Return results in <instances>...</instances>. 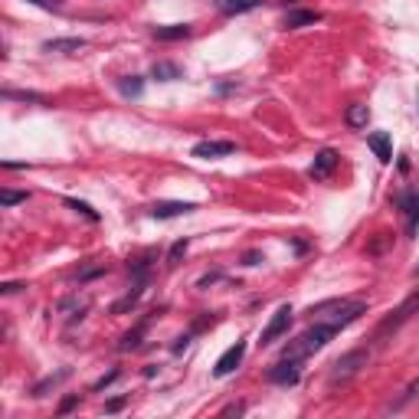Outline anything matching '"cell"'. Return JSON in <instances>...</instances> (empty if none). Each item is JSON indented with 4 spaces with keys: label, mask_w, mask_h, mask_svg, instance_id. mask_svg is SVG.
<instances>
[{
    "label": "cell",
    "mask_w": 419,
    "mask_h": 419,
    "mask_svg": "<svg viewBox=\"0 0 419 419\" xmlns=\"http://www.w3.org/2000/svg\"><path fill=\"white\" fill-rule=\"evenodd\" d=\"M341 331L337 325H331V321H321V325H315V328H308V331L301 334V337H295V341L285 347V354L282 357H291V360H301V357H308V354H315V351H321L328 341H331L334 334Z\"/></svg>",
    "instance_id": "cell-1"
},
{
    "label": "cell",
    "mask_w": 419,
    "mask_h": 419,
    "mask_svg": "<svg viewBox=\"0 0 419 419\" xmlns=\"http://www.w3.org/2000/svg\"><path fill=\"white\" fill-rule=\"evenodd\" d=\"M367 360H370V351H364V347H357V351H351V354H344L337 364H334V370H331V386H337V384H347L351 376H357L360 374V367H367Z\"/></svg>",
    "instance_id": "cell-2"
},
{
    "label": "cell",
    "mask_w": 419,
    "mask_h": 419,
    "mask_svg": "<svg viewBox=\"0 0 419 419\" xmlns=\"http://www.w3.org/2000/svg\"><path fill=\"white\" fill-rule=\"evenodd\" d=\"M301 376V360H291V357H282L279 364H275L272 370H269V380L279 386H295Z\"/></svg>",
    "instance_id": "cell-3"
},
{
    "label": "cell",
    "mask_w": 419,
    "mask_h": 419,
    "mask_svg": "<svg viewBox=\"0 0 419 419\" xmlns=\"http://www.w3.org/2000/svg\"><path fill=\"white\" fill-rule=\"evenodd\" d=\"M230 155H236L233 141H197L194 145V157H200V161H213V157H230Z\"/></svg>",
    "instance_id": "cell-4"
},
{
    "label": "cell",
    "mask_w": 419,
    "mask_h": 419,
    "mask_svg": "<svg viewBox=\"0 0 419 419\" xmlns=\"http://www.w3.org/2000/svg\"><path fill=\"white\" fill-rule=\"evenodd\" d=\"M242 357H246V341H236L230 347V351H223V357L216 360V367H213V374L216 376H230L233 370L242 364Z\"/></svg>",
    "instance_id": "cell-5"
},
{
    "label": "cell",
    "mask_w": 419,
    "mask_h": 419,
    "mask_svg": "<svg viewBox=\"0 0 419 419\" xmlns=\"http://www.w3.org/2000/svg\"><path fill=\"white\" fill-rule=\"evenodd\" d=\"M289 325H291V308L289 305H282V308L272 315V321L265 325V331H262V344H272V341H279L285 331H289Z\"/></svg>",
    "instance_id": "cell-6"
},
{
    "label": "cell",
    "mask_w": 419,
    "mask_h": 419,
    "mask_svg": "<svg viewBox=\"0 0 419 419\" xmlns=\"http://www.w3.org/2000/svg\"><path fill=\"white\" fill-rule=\"evenodd\" d=\"M334 167H337V151H331V147H321V151L315 155V161H311L308 174L315 180H325V177H331Z\"/></svg>",
    "instance_id": "cell-7"
},
{
    "label": "cell",
    "mask_w": 419,
    "mask_h": 419,
    "mask_svg": "<svg viewBox=\"0 0 419 419\" xmlns=\"http://www.w3.org/2000/svg\"><path fill=\"white\" fill-rule=\"evenodd\" d=\"M367 145H370V151L376 155V161L380 164L393 161V145H390V135H386V131H374V135L367 138Z\"/></svg>",
    "instance_id": "cell-8"
},
{
    "label": "cell",
    "mask_w": 419,
    "mask_h": 419,
    "mask_svg": "<svg viewBox=\"0 0 419 419\" xmlns=\"http://www.w3.org/2000/svg\"><path fill=\"white\" fill-rule=\"evenodd\" d=\"M190 210H197V206L184 203V200H171V203H155L151 216H155V220H174V216H184V213H190Z\"/></svg>",
    "instance_id": "cell-9"
},
{
    "label": "cell",
    "mask_w": 419,
    "mask_h": 419,
    "mask_svg": "<svg viewBox=\"0 0 419 419\" xmlns=\"http://www.w3.org/2000/svg\"><path fill=\"white\" fill-rule=\"evenodd\" d=\"M400 206H403V213H406V233H416V226H419V190L403 194Z\"/></svg>",
    "instance_id": "cell-10"
},
{
    "label": "cell",
    "mask_w": 419,
    "mask_h": 419,
    "mask_svg": "<svg viewBox=\"0 0 419 419\" xmlns=\"http://www.w3.org/2000/svg\"><path fill=\"white\" fill-rule=\"evenodd\" d=\"M151 33H155V40H161V43H174V40H187V36H190V23H167V26H155Z\"/></svg>",
    "instance_id": "cell-11"
},
{
    "label": "cell",
    "mask_w": 419,
    "mask_h": 419,
    "mask_svg": "<svg viewBox=\"0 0 419 419\" xmlns=\"http://www.w3.org/2000/svg\"><path fill=\"white\" fill-rule=\"evenodd\" d=\"M86 46V40L82 36H69V40H46L43 50L46 52H79Z\"/></svg>",
    "instance_id": "cell-12"
},
{
    "label": "cell",
    "mask_w": 419,
    "mask_h": 419,
    "mask_svg": "<svg viewBox=\"0 0 419 419\" xmlns=\"http://www.w3.org/2000/svg\"><path fill=\"white\" fill-rule=\"evenodd\" d=\"M344 121H347V128H354V131L367 128L370 108H367V105H351V108H347V115H344Z\"/></svg>",
    "instance_id": "cell-13"
},
{
    "label": "cell",
    "mask_w": 419,
    "mask_h": 419,
    "mask_svg": "<svg viewBox=\"0 0 419 419\" xmlns=\"http://www.w3.org/2000/svg\"><path fill=\"white\" fill-rule=\"evenodd\" d=\"M321 20V13H315V10H291L289 17H285V26L289 30H298V26H311Z\"/></svg>",
    "instance_id": "cell-14"
},
{
    "label": "cell",
    "mask_w": 419,
    "mask_h": 419,
    "mask_svg": "<svg viewBox=\"0 0 419 419\" xmlns=\"http://www.w3.org/2000/svg\"><path fill=\"white\" fill-rule=\"evenodd\" d=\"M262 0H216V7L226 13V17H236V13H246V10L259 7Z\"/></svg>",
    "instance_id": "cell-15"
},
{
    "label": "cell",
    "mask_w": 419,
    "mask_h": 419,
    "mask_svg": "<svg viewBox=\"0 0 419 419\" xmlns=\"http://www.w3.org/2000/svg\"><path fill=\"white\" fill-rule=\"evenodd\" d=\"M141 295H145V282H138L135 291H128L125 298L115 301V305H111V315H125V311H131V308L138 305V298H141Z\"/></svg>",
    "instance_id": "cell-16"
},
{
    "label": "cell",
    "mask_w": 419,
    "mask_h": 419,
    "mask_svg": "<svg viewBox=\"0 0 419 419\" xmlns=\"http://www.w3.org/2000/svg\"><path fill=\"white\" fill-rule=\"evenodd\" d=\"M66 376H69V367H62V370H56V374H50L46 380H40V384L33 386V396H46L50 390H56V386H60Z\"/></svg>",
    "instance_id": "cell-17"
},
{
    "label": "cell",
    "mask_w": 419,
    "mask_h": 419,
    "mask_svg": "<svg viewBox=\"0 0 419 419\" xmlns=\"http://www.w3.org/2000/svg\"><path fill=\"white\" fill-rule=\"evenodd\" d=\"M151 76L157 79V82H174V79H180L184 72H180L177 62H155V69H151Z\"/></svg>",
    "instance_id": "cell-18"
},
{
    "label": "cell",
    "mask_w": 419,
    "mask_h": 419,
    "mask_svg": "<svg viewBox=\"0 0 419 419\" xmlns=\"http://www.w3.org/2000/svg\"><path fill=\"white\" fill-rule=\"evenodd\" d=\"M145 331H147V318H145V321H141L138 328H131L125 337H121L118 351H135V347H141V337H145Z\"/></svg>",
    "instance_id": "cell-19"
},
{
    "label": "cell",
    "mask_w": 419,
    "mask_h": 419,
    "mask_svg": "<svg viewBox=\"0 0 419 419\" xmlns=\"http://www.w3.org/2000/svg\"><path fill=\"white\" fill-rule=\"evenodd\" d=\"M118 92L125 99H138V95L145 92V82H141V76H125V79H118Z\"/></svg>",
    "instance_id": "cell-20"
},
{
    "label": "cell",
    "mask_w": 419,
    "mask_h": 419,
    "mask_svg": "<svg viewBox=\"0 0 419 419\" xmlns=\"http://www.w3.org/2000/svg\"><path fill=\"white\" fill-rule=\"evenodd\" d=\"M30 197L26 190H0V206H17Z\"/></svg>",
    "instance_id": "cell-21"
},
{
    "label": "cell",
    "mask_w": 419,
    "mask_h": 419,
    "mask_svg": "<svg viewBox=\"0 0 419 419\" xmlns=\"http://www.w3.org/2000/svg\"><path fill=\"white\" fill-rule=\"evenodd\" d=\"M62 203H66V206H72V210H76V213H82V216H86V220L99 223V213H95V210H92V206H89V203H82V200H72V197H66V200H62Z\"/></svg>",
    "instance_id": "cell-22"
},
{
    "label": "cell",
    "mask_w": 419,
    "mask_h": 419,
    "mask_svg": "<svg viewBox=\"0 0 419 419\" xmlns=\"http://www.w3.org/2000/svg\"><path fill=\"white\" fill-rule=\"evenodd\" d=\"M416 396H419V380H413V384L406 386V390H403V396H400V400L393 403V410H403V406H406V403H413Z\"/></svg>",
    "instance_id": "cell-23"
},
{
    "label": "cell",
    "mask_w": 419,
    "mask_h": 419,
    "mask_svg": "<svg viewBox=\"0 0 419 419\" xmlns=\"http://www.w3.org/2000/svg\"><path fill=\"white\" fill-rule=\"evenodd\" d=\"M4 99H23V102H43V95H36V92H13V89H7V92H4Z\"/></svg>",
    "instance_id": "cell-24"
},
{
    "label": "cell",
    "mask_w": 419,
    "mask_h": 419,
    "mask_svg": "<svg viewBox=\"0 0 419 419\" xmlns=\"http://www.w3.org/2000/svg\"><path fill=\"white\" fill-rule=\"evenodd\" d=\"M184 252H187V240H177V242L171 246V256H167V262H177Z\"/></svg>",
    "instance_id": "cell-25"
},
{
    "label": "cell",
    "mask_w": 419,
    "mask_h": 419,
    "mask_svg": "<svg viewBox=\"0 0 419 419\" xmlns=\"http://www.w3.org/2000/svg\"><path fill=\"white\" fill-rule=\"evenodd\" d=\"M118 374H121V370H108V374H105L102 380L95 384V390H105V386H108V384H115V380H118Z\"/></svg>",
    "instance_id": "cell-26"
},
{
    "label": "cell",
    "mask_w": 419,
    "mask_h": 419,
    "mask_svg": "<svg viewBox=\"0 0 419 419\" xmlns=\"http://www.w3.org/2000/svg\"><path fill=\"white\" fill-rule=\"evenodd\" d=\"M33 7H43V10H60V0H26Z\"/></svg>",
    "instance_id": "cell-27"
},
{
    "label": "cell",
    "mask_w": 419,
    "mask_h": 419,
    "mask_svg": "<svg viewBox=\"0 0 419 419\" xmlns=\"http://www.w3.org/2000/svg\"><path fill=\"white\" fill-rule=\"evenodd\" d=\"M76 403H79V396H66V400L60 403V413H62V416H66L69 410H76Z\"/></svg>",
    "instance_id": "cell-28"
},
{
    "label": "cell",
    "mask_w": 419,
    "mask_h": 419,
    "mask_svg": "<svg viewBox=\"0 0 419 419\" xmlns=\"http://www.w3.org/2000/svg\"><path fill=\"white\" fill-rule=\"evenodd\" d=\"M121 406H125V396H118V400H108V403H105V413H118Z\"/></svg>",
    "instance_id": "cell-29"
},
{
    "label": "cell",
    "mask_w": 419,
    "mask_h": 419,
    "mask_svg": "<svg viewBox=\"0 0 419 419\" xmlns=\"http://www.w3.org/2000/svg\"><path fill=\"white\" fill-rule=\"evenodd\" d=\"M20 289H23L20 282H4V285H0V291H4V295H13V291H20Z\"/></svg>",
    "instance_id": "cell-30"
},
{
    "label": "cell",
    "mask_w": 419,
    "mask_h": 419,
    "mask_svg": "<svg viewBox=\"0 0 419 419\" xmlns=\"http://www.w3.org/2000/svg\"><path fill=\"white\" fill-rule=\"evenodd\" d=\"M187 344H190V337L184 334V337H180V341L174 344V354H184V351H187Z\"/></svg>",
    "instance_id": "cell-31"
},
{
    "label": "cell",
    "mask_w": 419,
    "mask_h": 419,
    "mask_svg": "<svg viewBox=\"0 0 419 419\" xmlns=\"http://www.w3.org/2000/svg\"><path fill=\"white\" fill-rule=\"evenodd\" d=\"M246 410V406H242V403H236V406H226V410H223V416H230V413H242Z\"/></svg>",
    "instance_id": "cell-32"
}]
</instances>
